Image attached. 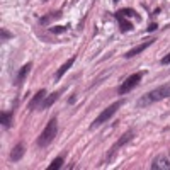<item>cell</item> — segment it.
Segmentation results:
<instances>
[{"label":"cell","mask_w":170,"mask_h":170,"mask_svg":"<svg viewBox=\"0 0 170 170\" xmlns=\"http://www.w3.org/2000/svg\"><path fill=\"white\" fill-rule=\"evenodd\" d=\"M0 117H2V126H4V127H10V126H12V112H2Z\"/></svg>","instance_id":"obj_14"},{"label":"cell","mask_w":170,"mask_h":170,"mask_svg":"<svg viewBox=\"0 0 170 170\" xmlns=\"http://www.w3.org/2000/svg\"><path fill=\"white\" fill-rule=\"evenodd\" d=\"M10 38H12V34L8 32V31L2 29V41H7V39H10Z\"/></svg>","instance_id":"obj_19"},{"label":"cell","mask_w":170,"mask_h":170,"mask_svg":"<svg viewBox=\"0 0 170 170\" xmlns=\"http://www.w3.org/2000/svg\"><path fill=\"white\" fill-rule=\"evenodd\" d=\"M58 17H61V12H53L51 15H44V17H41V19H39V22H41V24H48V22L55 21V19H58Z\"/></svg>","instance_id":"obj_15"},{"label":"cell","mask_w":170,"mask_h":170,"mask_svg":"<svg viewBox=\"0 0 170 170\" xmlns=\"http://www.w3.org/2000/svg\"><path fill=\"white\" fill-rule=\"evenodd\" d=\"M61 165H63V157H56L55 160L51 162V165L48 167V170H56V168H59Z\"/></svg>","instance_id":"obj_16"},{"label":"cell","mask_w":170,"mask_h":170,"mask_svg":"<svg viewBox=\"0 0 170 170\" xmlns=\"http://www.w3.org/2000/svg\"><path fill=\"white\" fill-rule=\"evenodd\" d=\"M44 97H46V90L41 89V90H39V92L32 97V100L29 102V106H27V107H29V110H34V109H38V107H41V104H42L41 100H42Z\"/></svg>","instance_id":"obj_9"},{"label":"cell","mask_w":170,"mask_h":170,"mask_svg":"<svg viewBox=\"0 0 170 170\" xmlns=\"http://www.w3.org/2000/svg\"><path fill=\"white\" fill-rule=\"evenodd\" d=\"M58 97H59V92H53L49 95V97H46L44 100H42V104H41V109H48V107H51L53 104H55L56 100H58Z\"/></svg>","instance_id":"obj_13"},{"label":"cell","mask_w":170,"mask_h":170,"mask_svg":"<svg viewBox=\"0 0 170 170\" xmlns=\"http://www.w3.org/2000/svg\"><path fill=\"white\" fill-rule=\"evenodd\" d=\"M114 2H119V0H114Z\"/></svg>","instance_id":"obj_23"},{"label":"cell","mask_w":170,"mask_h":170,"mask_svg":"<svg viewBox=\"0 0 170 170\" xmlns=\"http://www.w3.org/2000/svg\"><path fill=\"white\" fill-rule=\"evenodd\" d=\"M31 66H32L31 63H25L24 66L21 68V72L17 73V78H15V83H17V85H22V83H24V80H25V76H27V73L31 72Z\"/></svg>","instance_id":"obj_11"},{"label":"cell","mask_w":170,"mask_h":170,"mask_svg":"<svg viewBox=\"0 0 170 170\" xmlns=\"http://www.w3.org/2000/svg\"><path fill=\"white\" fill-rule=\"evenodd\" d=\"M155 41H157L155 38H148L144 42H141V44H138L136 48H133V49L127 51L126 55H124V58H133V56H136V55H140V53H143V51L146 49L148 46H151V44H153Z\"/></svg>","instance_id":"obj_6"},{"label":"cell","mask_w":170,"mask_h":170,"mask_svg":"<svg viewBox=\"0 0 170 170\" xmlns=\"http://www.w3.org/2000/svg\"><path fill=\"white\" fill-rule=\"evenodd\" d=\"M24 153H25L24 143H17L15 146L10 150V155H8V158H10V162H19L22 157H24Z\"/></svg>","instance_id":"obj_8"},{"label":"cell","mask_w":170,"mask_h":170,"mask_svg":"<svg viewBox=\"0 0 170 170\" xmlns=\"http://www.w3.org/2000/svg\"><path fill=\"white\" fill-rule=\"evenodd\" d=\"M167 97H170V82L165 85H160L158 89H155V90H151V92H148L146 95H143V97L138 100V106L146 107V106H150V104H153V102L163 100V99H167Z\"/></svg>","instance_id":"obj_1"},{"label":"cell","mask_w":170,"mask_h":170,"mask_svg":"<svg viewBox=\"0 0 170 170\" xmlns=\"http://www.w3.org/2000/svg\"><path fill=\"white\" fill-rule=\"evenodd\" d=\"M73 63H75V56H72V58H70V59H66V61H65V63H63V65H61V66L58 68V72L55 73V78H56V80H59V78H61V76H63L65 73L68 72V68L72 66Z\"/></svg>","instance_id":"obj_10"},{"label":"cell","mask_w":170,"mask_h":170,"mask_svg":"<svg viewBox=\"0 0 170 170\" xmlns=\"http://www.w3.org/2000/svg\"><path fill=\"white\" fill-rule=\"evenodd\" d=\"M114 15H116V19H117V22H119V25H121V31H123V32H127V31L133 29L131 22H127L126 19H124V15H121L119 12H116Z\"/></svg>","instance_id":"obj_12"},{"label":"cell","mask_w":170,"mask_h":170,"mask_svg":"<svg viewBox=\"0 0 170 170\" xmlns=\"http://www.w3.org/2000/svg\"><path fill=\"white\" fill-rule=\"evenodd\" d=\"M49 31L53 34H61L66 31V25H55V27H49Z\"/></svg>","instance_id":"obj_18"},{"label":"cell","mask_w":170,"mask_h":170,"mask_svg":"<svg viewBox=\"0 0 170 170\" xmlns=\"http://www.w3.org/2000/svg\"><path fill=\"white\" fill-rule=\"evenodd\" d=\"M56 133H58V121H56V117L49 119V123L44 126V129H42V133L38 136V146H41V148H46V146H49L51 143H53V140H55Z\"/></svg>","instance_id":"obj_2"},{"label":"cell","mask_w":170,"mask_h":170,"mask_svg":"<svg viewBox=\"0 0 170 170\" xmlns=\"http://www.w3.org/2000/svg\"><path fill=\"white\" fill-rule=\"evenodd\" d=\"M133 138H134V131H133V129L126 131L123 136H121V138H119L117 141H116L114 144H112V148L109 150V153H107V158H106V160H107V162H109V160H112V157H114V155H117V151H119V150L123 148V146H124L126 143H129V141H131Z\"/></svg>","instance_id":"obj_5"},{"label":"cell","mask_w":170,"mask_h":170,"mask_svg":"<svg viewBox=\"0 0 170 170\" xmlns=\"http://www.w3.org/2000/svg\"><path fill=\"white\" fill-rule=\"evenodd\" d=\"M170 63V53L167 56H163V58H162V65H168Z\"/></svg>","instance_id":"obj_20"},{"label":"cell","mask_w":170,"mask_h":170,"mask_svg":"<svg viewBox=\"0 0 170 170\" xmlns=\"http://www.w3.org/2000/svg\"><path fill=\"white\" fill-rule=\"evenodd\" d=\"M119 14L124 17H136V19H140V15H138L133 8H123V10H119Z\"/></svg>","instance_id":"obj_17"},{"label":"cell","mask_w":170,"mask_h":170,"mask_svg":"<svg viewBox=\"0 0 170 170\" xmlns=\"http://www.w3.org/2000/svg\"><path fill=\"white\" fill-rule=\"evenodd\" d=\"M143 75H144V72H136V73H133L131 76H127L126 80L121 83V87L117 89V93L119 95H124V93H127V92H131L133 89H134L136 85L141 82V78H143Z\"/></svg>","instance_id":"obj_4"},{"label":"cell","mask_w":170,"mask_h":170,"mask_svg":"<svg viewBox=\"0 0 170 170\" xmlns=\"http://www.w3.org/2000/svg\"><path fill=\"white\" fill-rule=\"evenodd\" d=\"M155 29H157V24H151V25L148 27V31H155Z\"/></svg>","instance_id":"obj_21"},{"label":"cell","mask_w":170,"mask_h":170,"mask_svg":"<svg viewBox=\"0 0 170 170\" xmlns=\"http://www.w3.org/2000/svg\"><path fill=\"white\" fill-rule=\"evenodd\" d=\"M75 100H76V97H70V99H68V104H73Z\"/></svg>","instance_id":"obj_22"},{"label":"cell","mask_w":170,"mask_h":170,"mask_svg":"<svg viewBox=\"0 0 170 170\" xmlns=\"http://www.w3.org/2000/svg\"><path fill=\"white\" fill-rule=\"evenodd\" d=\"M153 170H170V160L165 157V155H158L151 163Z\"/></svg>","instance_id":"obj_7"},{"label":"cell","mask_w":170,"mask_h":170,"mask_svg":"<svg viewBox=\"0 0 170 170\" xmlns=\"http://www.w3.org/2000/svg\"><path fill=\"white\" fill-rule=\"evenodd\" d=\"M123 104H124V100H117V102H114V104H110L107 109H104L100 114L97 116V119H95V121L92 123V126H90V127H92V129H95V127H99L100 124L107 123V121H109V119L119 110V107L123 106Z\"/></svg>","instance_id":"obj_3"}]
</instances>
